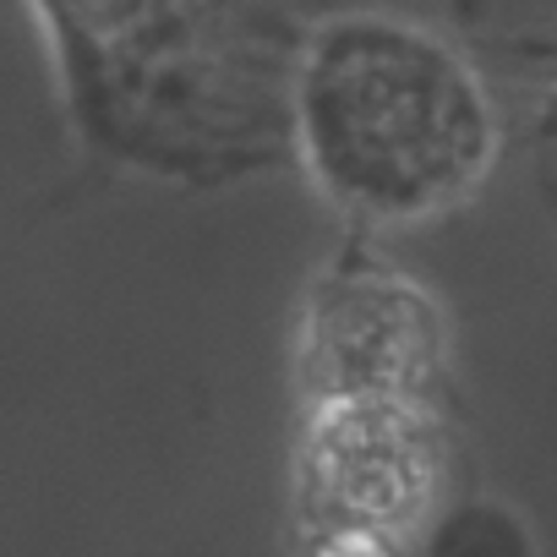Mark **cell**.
<instances>
[{"label":"cell","instance_id":"obj_1","mask_svg":"<svg viewBox=\"0 0 557 557\" xmlns=\"http://www.w3.org/2000/svg\"><path fill=\"white\" fill-rule=\"evenodd\" d=\"M312 137L345 197L416 213L486 159V104L470 77L399 28H339L312 72Z\"/></svg>","mask_w":557,"mask_h":557}]
</instances>
